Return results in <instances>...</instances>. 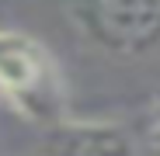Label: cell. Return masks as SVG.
I'll return each instance as SVG.
<instances>
[{
  "mask_svg": "<svg viewBox=\"0 0 160 156\" xmlns=\"http://www.w3.org/2000/svg\"><path fill=\"white\" fill-rule=\"evenodd\" d=\"M157 135H160V108H157Z\"/></svg>",
  "mask_w": 160,
  "mask_h": 156,
  "instance_id": "cell-4",
  "label": "cell"
},
{
  "mask_svg": "<svg viewBox=\"0 0 160 156\" xmlns=\"http://www.w3.org/2000/svg\"><path fill=\"white\" fill-rule=\"evenodd\" d=\"M38 156H139V142L118 121L63 118L56 125H45Z\"/></svg>",
  "mask_w": 160,
  "mask_h": 156,
  "instance_id": "cell-3",
  "label": "cell"
},
{
  "mask_svg": "<svg viewBox=\"0 0 160 156\" xmlns=\"http://www.w3.org/2000/svg\"><path fill=\"white\" fill-rule=\"evenodd\" d=\"M87 35L118 56H143L160 45V0H84Z\"/></svg>",
  "mask_w": 160,
  "mask_h": 156,
  "instance_id": "cell-2",
  "label": "cell"
},
{
  "mask_svg": "<svg viewBox=\"0 0 160 156\" xmlns=\"http://www.w3.org/2000/svg\"><path fill=\"white\" fill-rule=\"evenodd\" d=\"M0 94L42 128L66 118V90L56 59L32 35L0 28Z\"/></svg>",
  "mask_w": 160,
  "mask_h": 156,
  "instance_id": "cell-1",
  "label": "cell"
}]
</instances>
